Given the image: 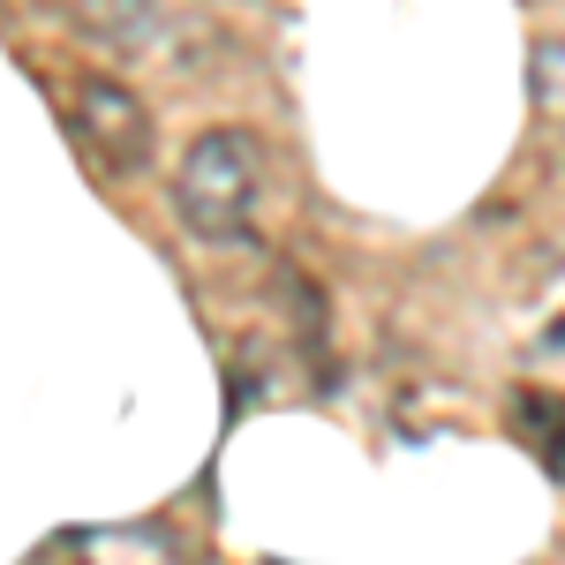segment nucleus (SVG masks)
Listing matches in <instances>:
<instances>
[{
  "label": "nucleus",
  "instance_id": "nucleus-4",
  "mask_svg": "<svg viewBox=\"0 0 565 565\" xmlns=\"http://www.w3.org/2000/svg\"><path fill=\"white\" fill-rule=\"evenodd\" d=\"M527 106L543 143L565 159V39H535L527 45Z\"/></svg>",
  "mask_w": 565,
  "mask_h": 565
},
{
  "label": "nucleus",
  "instance_id": "nucleus-5",
  "mask_svg": "<svg viewBox=\"0 0 565 565\" xmlns=\"http://www.w3.org/2000/svg\"><path fill=\"white\" fill-rule=\"evenodd\" d=\"M76 23H84L90 39H106V45H136L143 31H151V0H84Z\"/></svg>",
  "mask_w": 565,
  "mask_h": 565
},
{
  "label": "nucleus",
  "instance_id": "nucleus-2",
  "mask_svg": "<svg viewBox=\"0 0 565 565\" xmlns=\"http://www.w3.org/2000/svg\"><path fill=\"white\" fill-rule=\"evenodd\" d=\"M68 129L90 151V167H106V174H136L151 159V114L121 76H76L68 84Z\"/></svg>",
  "mask_w": 565,
  "mask_h": 565
},
{
  "label": "nucleus",
  "instance_id": "nucleus-3",
  "mask_svg": "<svg viewBox=\"0 0 565 565\" xmlns=\"http://www.w3.org/2000/svg\"><path fill=\"white\" fill-rule=\"evenodd\" d=\"M76 565H196V543L167 521H106L68 535Z\"/></svg>",
  "mask_w": 565,
  "mask_h": 565
},
{
  "label": "nucleus",
  "instance_id": "nucleus-1",
  "mask_svg": "<svg viewBox=\"0 0 565 565\" xmlns=\"http://www.w3.org/2000/svg\"><path fill=\"white\" fill-rule=\"evenodd\" d=\"M257 189H264V151L249 129H204L174 167V212L196 242L242 249L257 226Z\"/></svg>",
  "mask_w": 565,
  "mask_h": 565
}]
</instances>
